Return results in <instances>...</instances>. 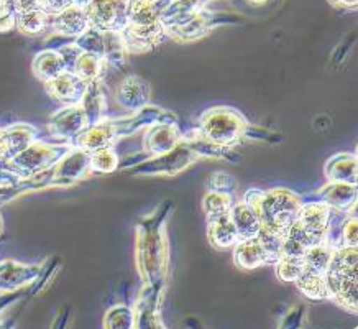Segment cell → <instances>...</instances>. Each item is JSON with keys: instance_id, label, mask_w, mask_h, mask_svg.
Returning a JSON list of instances; mask_svg holds the SVG:
<instances>
[{"instance_id": "25", "label": "cell", "mask_w": 358, "mask_h": 329, "mask_svg": "<svg viewBox=\"0 0 358 329\" xmlns=\"http://www.w3.org/2000/svg\"><path fill=\"white\" fill-rule=\"evenodd\" d=\"M329 183H350L357 185V157L352 153H338L326 163Z\"/></svg>"}, {"instance_id": "34", "label": "cell", "mask_w": 358, "mask_h": 329, "mask_svg": "<svg viewBox=\"0 0 358 329\" xmlns=\"http://www.w3.org/2000/svg\"><path fill=\"white\" fill-rule=\"evenodd\" d=\"M235 203L232 195H224V192L207 191L204 200H202V209L207 216V220L219 218V216L227 214Z\"/></svg>"}, {"instance_id": "28", "label": "cell", "mask_w": 358, "mask_h": 329, "mask_svg": "<svg viewBox=\"0 0 358 329\" xmlns=\"http://www.w3.org/2000/svg\"><path fill=\"white\" fill-rule=\"evenodd\" d=\"M33 74L41 83H48L51 79L58 78L61 73L66 71V66L63 63L59 53L56 50H45L35 56L31 64Z\"/></svg>"}, {"instance_id": "4", "label": "cell", "mask_w": 358, "mask_h": 329, "mask_svg": "<svg viewBox=\"0 0 358 329\" xmlns=\"http://www.w3.org/2000/svg\"><path fill=\"white\" fill-rule=\"evenodd\" d=\"M250 129L248 120L237 109L217 106L201 115L197 130L202 137L220 147L232 148L242 140Z\"/></svg>"}, {"instance_id": "37", "label": "cell", "mask_w": 358, "mask_h": 329, "mask_svg": "<svg viewBox=\"0 0 358 329\" xmlns=\"http://www.w3.org/2000/svg\"><path fill=\"white\" fill-rule=\"evenodd\" d=\"M134 308L125 307V304L112 307L109 312L106 313V318H103V326L109 329H129L134 328Z\"/></svg>"}, {"instance_id": "44", "label": "cell", "mask_w": 358, "mask_h": 329, "mask_svg": "<svg viewBox=\"0 0 358 329\" xmlns=\"http://www.w3.org/2000/svg\"><path fill=\"white\" fill-rule=\"evenodd\" d=\"M18 183H20V178L10 172L3 170V168H0V192L15 188Z\"/></svg>"}, {"instance_id": "27", "label": "cell", "mask_w": 358, "mask_h": 329, "mask_svg": "<svg viewBox=\"0 0 358 329\" xmlns=\"http://www.w3.org/2000/svg\"><path fill=\"white\" fill-rule=\"evenodd\" d=\"M202 8H204V0H171L159 17V22L166 30L186 22Z\"/></svg>"}, {"instance_id": "35", "label": "cell", "mask_w": 358, "mask_h": 329, "mask_svg": "<svg viewBox=\"0 0 358 329\" xmlns=\"http://www.w3.org/2000/svg\"><path fill=\"white\" fill-rule=\"evenodd\" d=\"M275 265H276V275L280 276V280L294 284L304 270V257L281 255L275 262Z\"/></svg>"}, {"instance_id": "12", "label": "cell", "mask_w": 358, "mask_h": 329, "mask_svg": "<svg viewBox=\"0 0 358 329\" xmlns=\"http://www.w3.org/2000/svg\"><path fill=\"white\" fill-rule=\"evenodd\" d=\"M89 127L87 117L81 106H63L56 111L48 122L50 134L56 139L73 140Z\"/></svg>"}, {"instance_id": "48", "label": "cell", "mask_w": 358, "mask_h": 329, "mask_svg": "<svg viewBox=\"0 0 358 329\" xmlns=\"http://www.w3.org/2000/svg\"><path fill=\"white\" fill-rule=\"evenodd\" d=\"M2 227H3V220H2V216H0V232H2Z\"/></svg>"}, {"instance_id": "24", "label": "cell", "mask_w": 358, "mask_h": 329, "mask_svg": "<svg viewBox=\"0 0 358 329\" xmlns=\"http://www.w3.org/2000/svg\"><path fill=\"white\" fill-rule=\"evenodd\" d=\"M207 223H209L207 234H209V241L212 247L217 248V251L234 248L235 244L238 242V236L229 213L219 216V218L215 219L207 220Z\"/></svg>"}, {"instance_id": "42", "label": "cell", "mask_w": 358, "mask_h": 329, "mask_svg": "<svg viewBox=\"0 0 358 329\" xmlns=\"http://www.w3.org/2000/svg\"><path fill=\"white\" fill-rule=\"evenodd\" d=\"M56 51H58L61 58H63V63L66 66V71L73 73L74 66H76V61H78L79 56H81L83 50L79 48V46L74 43V41H71V43L63 45L61 48H58Z\"/></svg>"}, {"instance_id": "16", "label": "cell", "mask_w": 358, "mask_h": 329, "mask_svg": "<svg viewBox=\"0 0 358 329\" xmlns=\"http://www.w3.org/2000/svg\"><path fill=\"white\" fill-rule=\"evenodd\" d=\"M115 101L122 109L136 112L150 104V86L143 78L129 76L120 83L115 92Z\"/></svg>"}, {"instance_id": "23", "label": "cell", "mask_w": 358, "mask_h": 329, "mask_svg": "<svg viewBox=\"0 0 358 329\" xmlns=\"http://www.w3.org/2000/svg\"><path fill=\"white\" fill-rule=\"evenodd\" d=\"M79 106L83 107L89 125L99 124V122L103 120V115H106L107 111V97L106 92H103L102 79H97V81L87 84L86 92H84L83 101Z\"/></svg>"}, {"instance_id": "8", "label": "cell", "mask_w": 358, "mask_h": 329, "mask_svg": "<svg viewBox=\"0 0 358 329\" xmlns=\"http://www.w3.org/2000/svg\"><path fill=\"white\" fill-rule=\"evenodd\" d=\"M91 173V153L83 148H71L51 168V186H71Z\"/></svg>"}, {"instance_id": "2", "label": "cell", "mask_w": 358, "mask_h": 329, "mask_svg": "<svg viewBox=\"0 0 358 329\" xmlns=\"http://www.w3.org/2000/svg\"><path fill=\"white\" fill-rule=\"evenodd\" d=\"M242 200L257 209L263 229L280 234L282 237L298 219L299 209L304 203L299 195L285 188H275L270 191L253 188L245 192Z\"/></svg>"}, {"instance_id": "45", "label": "cell", "mask_w": 358, "mask_h": 329, "mask_svg": "<svg viewBox=\"0 0 358 329\" xmlns=\"http://www.w3.org/2000/svg\"><path fill=\"white\" fill-rule=\"evenodd\" d=\"M17 13L28 10H43V0H13Z\"/></svg>"}, {"instance_id": "30", "label": "cell", "mask_w": 358, "mask_h": 329, "mask_svg": "<svg viewBox=\"0 0 358 329\" xmlns=\"http://www.w3.org/2000/svg\"><path fill=\"white\" fill-rule=\"evenodd\" d=\"M15 27L20 30L23 35L35 36L43 35L50 27V15L45 10H28V12H18Z\"/></svg>"}, {"instance_id": "31", "label": "cell", "mask_w": 358, "mask_h": 329, "mask_svg": "<svg viewBox=\"0 0 358 329\" xmlns=\"http://www.w3.org/2000/svg\"><path fill=\"white\" fill-rule=\"evenodd\" d=\"M103 33V59L107 64L117 69H125L127 48L120 31H102Z\"/></svg>"}, {"instance_id": "17", "label": "cell", "mask_w": 358, "mask_h": 329, "mask_svg": "<svg viewBox=\"0 0 358 329\" xmlns=\"http://www.w3.org/2000/svg\"><path fill=\"white\" fill-rule=\"evenodd\" d=\"M89 28V20L86 10L81 7L69 6L63 12L50 15V27L48 30L56 33V35L66 36V38H78L81 33Z\"/></svg>"}, {"instance_id": "10", "label": "cell", "mask_w": 358, "mask_h": 329, "mask_svg": "<svg viewBox=\"0 0 358 329\" xmlns=\"http://www.w3.org/2000/svg\"><path fill=\"white\" fill-rule=\"evenodd\" d=\"M164 295V285H145L134 304L135 323L134 328H158L163 326L159 321V308Z\"/></svg>"}, {"instance_id": "3", "label": "cell", "mask_w": 358, "mask_h": 329, "mask_svg": "<svg viewBox=\"0 0 358 329\" xmlns=\"http://www.w3.org/2000/svg\"><path fill=\"white\" fill-rule=\"evenodd\" d=\"M326 279L332 302L357 314V247L334 248Z\"/></svg>"}, {"instance_id": "41", "label": "cell", "mask_w": 358, "mask_h": 329, "mask_svg": "<svg viewBox=\"0 0 358 329\" xmlns=\"http://www.w3.org/2000/svg\"><path fill=\"white\" fill-rule=\"evenodd\" d=\"M17 8L13 0H0V31H8L15 27Z\"/></svg>"}, {"instance_id": "15", "label": "cell", "mask_w": 358, "mask_h": 329, "mask_svg": "<svg viewBox=\"0 0 358 329\" xmlns=\"http://www.w3.org/2000/svg\"><path fill=\"white\" fill-rule=\"evenodd\" d=\"M117 140L115 129L112 125V120H101L99 124L89 125L86 130H83L81 134L76 135L73 140H69L71 147L74 148H83L86 152H96V150L114 147Z\"/></svg>"}, {"instance_id": "22", "label": "cell", "mask_w": 358, "mask_h": 329, "mask_svg": "<svg viewBox=\"0 0 358 329\" xmlns=\"http://www.w3.org/2000/svg\"><path fill=\"white\" fill-rule=\"evenodd\" d=\"M234 260L240 269L243 270H253L258 267L266 265L268 255L266 251L263 248L262 242L255 239H247V241H238L234 246Z\"/></svg>"}, {"instance_id": "46", "label": "cell", "mask_w": 358, "mask_h": 329, "mask_svg": "<svg viewBox=\"0 0 358 329\" xmlns=\"http://www.w3.org/2000/svg\"><path fill=\"white\" fill-rule=\"evenodd\" d=\"M329 2L338 8H357V0H329Z\"/></svg>"}, {"instance_id": "32", "label": "cell", "mask_w": 358, "mask_h": 329, "mask_svg": "<svg viewBox=\"0 0 358 329\" xmlns=\"http://www.w3.org/2000/svg\"><path fill=\"white\" fill-rule=\"evenodd\" d=\"M107 61L103 59V56L101 55H94V53H81L76 66H74V74L78 78H81L83 81L86 83H92L97 81V79H102V74L106 71Z\"/></svg>"}, {"instance_id": "26", "label": "cell", "mask_w": 358, "mask_h": 329, "mask_svg": "<svg viewBox=\"0 0 358 329\" xmlns=\"http://www.w3.org/2000/svg\"><path fill=\"white\" fill-rule=\"evenodd\" d=\"M186 144L189 145L192 152L197 155V158H219V160H227V162L237 163L240 157L232 152V148L229 147H220L209 142V140L202 137L199 130L191 132V134L185 135Z\"/></svg>"}, {"instance_id": "33", "label": "cell", "mask_w": 358, "mask_h": 329, "mask_svg": "<svg viewBox=\"0 0 358 329\" xmlns=\"http://www.w3.org/2000/svg\"><path fill=\"white\" fill-rule=\"evenodd\" d=\"M332 252L334 248L331 246H327L326 242L310 247L309 251L304 253V270L326 275L329 263H331L332 258Z\"/></svg>"}, {"instance_id": "36", "label": "cell", "mask_w": 358, "mask_h": 329, "mask_svg": "<svg viewBox=\"0 0 358 329\" xmlns=\"http://www.w3.org/2000/svg\"><path fill=\"white\" fill-rule=\"evenodd\" d=\"M120 163L114 147L91 152V173H112L119 170Z\"/></svg>"}, {"instance_id": "39", "label": "cell", "mask_w": 358, "mask_h": 329, "mask_svg": "<svg viewBox=\"0 0 358 329\" xmlns=\"http://www.w3.org/2000/svg\"><path fill=\"white\" fill-rule=\"evenodd\" d=\"M209 191H215V192H224V195H235V191H237V180L232 175H229V173H224V172H215L214 175H210L209 178Z\"/></svg>"}, {"instance_id": "9", "label": "cell", "mask_w": 358, "mask_h": 329, "mask_svg": "<svg viewBox=\"0 0 358 329\" xmlns=\"http://www.w3.org/2000/svg\"><path fill=\"white\" fill-rule=\"evenodd\" d=\"M185 140V134L179 130L178 124L158 122L145 129L143 134V152L148 157H159L171 152Z\"/></svg>"}, {"instance_id": "43", "label": "cell", "mask_w": 358, "mask_h": 329, "mask_svg": "<svg viewBox=\"0 0 358 329\" xmlns=\"http://www.w3.org/2000/svg\"><path fill=\"white\" fill-rule=\"evenodd\" d=\"M73 6V0H43V10L48 15H55V13L63 12L64 8Z\"/></svg>"}, {"instance_id": "6", "label": "cell", "mask_w": 358, "mask_h": 329, "mask_svg": "<svg viewBox=\"0 0 358 329\" xmlns=\"http://www.w3.org/2000/svg\"><path fill=\"white\" fill-rule=\"evenodd\" d=\"M197 160H199L197 155L192 152L189 145L186 144V140H182L171 152L159 155V157H148V160H145V162L131 167L130 173L135 176H174L178 173L185 172L186 168H189Z\"/></svg>"}, {"instance_id": "1", "label": "cell", "mask_w": 358, "mask_h": 329, "mask_svg": "<svg viewBox=\"0 0 358 329\" xmlns=\"http://www.w3.org/2000/svg\"><path fill=\"white\" fill-rule=\"evenodd\" d=\"M171 203H164L150 218L136 225L135 262L145 285H164L169 270V242L166 237V216Z\"/></svg>"}, {"instance_id": "20", "label": "cell", "mask_w": 358, "mask_h": 329, "mask_svg": "<svg viewBox=\"0 0 358 329\" xmlns=\"http://www.w3.org/2000/svg\"><path fill=\"white\" fill-rule=\"evenodd\" d=\"M230 219L237 230L238 241H247V239L258 237L262 230V220L258 218L257 209L247 201H235L229 211Z\"/></svg>"}, {"instance_id": "29", "label": "cell", "mask_w": 358, "mask_h": 329, "mask_svg": "<svg viewBox=\"0 0 358 329\" xmlns=\"http://www.w3.org/2000/svg\"><path fill=\"white\" fill-rule=\"evenodd\" d=\"M298 290L304 296L314 302H324V300H331V291H329L327 279L322 274H314V272L303 270L299 279L294 281Z\"/></svg>"}, {"instance_id": "7", "label": "cell", "mask_w": 358, "mask_h": 329, "mask_svg": "<svg viewBox=\"0 0 358 329\" xmlns=\"http://www.w3.org/2000/svg\"><path fill=\"white\" fill-rule=\"evenodd\" d=\"M129 0H91L86 10L89 27L101 31H122L127 27Z\"/></svg>"}, {"instance_id": "5", "label": "cell", "mask_w": 358, "mask_h": 329, "mask_svg": "<svg viewBox=\"0 0 358 329\" xmlns=\"http://www.w3.org/2000/svg\"><path fill=\"white\" fill-rule=\"evenodd\" d=\"M71 148H73L71 144L51 145L40 142V140H35V142L28 145L23 152L15 155V157L8 160L7 163L0 164V168L13 173V175H17L20 180H28V178L40 175V173L55 167Z\"/></svg>"}, {"instance_id": "47", "label": "cell", "mask_w": 358, "mask_h": 329, "mask_svg": "<svg viewBox=\"0 0 358 329\" xmlns=\"http://www.w3.org/2000/svg\"><path fill=\"white\" fill-rule=\"evenodd\" d=\"M89 2H91V0H73V6L86 8L89 6Z\"/></svg>"}, {"instance_id": "40", "label": "cell", "mask_w": 358, "mask_h": 329, "mask_svg": "<svg viewBox=\"0 0 358 329\" xmlns=\"http://www.w3.org/2000/svg\"><path fill=\"white\" fill-rule=\"evenodd\" d=\"M355 211V209H353ZM350 211L348 216L343 220L342 234H341V247H357L358 239V227H357V213Z\"/></svg>"}, {"instance_id": "18", "label": "cell", "mask_w": 358, "mask_h": 329, "mask_svg": "<svg viewBox=\"0 0 358 329\" xmlns=\"http://www.w3.org/2000/svg\"><path fill=\"white\" fill-rule=\"evenodd\" d=\"M171 0H129L127 25L155 27L162 25L159 17Z\"/></svg>"}, {"instance_id": "49", "label": "cell", "mask_w": 358, "mask_h": 329, "mask_svg": "<svg viewBox=\"0 0 358 329\" xmlns=\"http://www.w3.org/2000/svg\"><path fill=\"white\" fill-rule=\"evenodd\" d=\"M252 2H255V4H263V2H266V0H252Z\"/></svg>"}, {"instance_id": "13", "label": "cell", "mask_w": 358, "mask_h": 329, "mask_svg": "<svg viewBox=\"0 0 358 329\" xmlns=\"http://www.w3.org/2000/svg\"><path fill=\"white\" fill-rule=\"evenodd\" d=\"M40 274V265L15 260H2L0 262V291L15 293V291L25 288L35 280H38Z\"/></svg>"}, {"instance_id": "21", "label": "cell", "mask_w": 358, "mask_h": 329, "mask_svg": "<svg viewBox=\"0 0 358 329\" xmlns=\"http://www.w3.org/2000/svg\"><path fill=\"white\" fill-rule=\"evenodd\" d=\"M317 196L332 209L352 211L357 208V185L350 183H327Z\"/></svg>"}, {"instance_id": "19", "label": "cell", "mask_w": 358, "mask_h": 329, "mask_svg": "<svg viewBox=\"0 0 358 329\" xmlns=\"http://www.w3.org/2000/svg\"><path fill=\"white\" fill-rule=\"evenodd\" d=\"M215 23L217 22H214V15L202 8V10L194 13L191 18H187L186 22L179 23L176 27L166 28L164 33L176 41H194L206 36Z\"/></svg>"}, {"instance_id": "11", "label": "cell", "mask_w": 358, "mask_h": 329, "mask_svg": "<svg viewBox=\"0 0 358 329\" xmlns=\"http://www.w3.org/2000/svg\"><path fill=\"white\" fill-rule=\"evenodd\" d=\"M158 122H168V124H178L176 115L171 114V112H166L159 107L155 106H145L143 109L134 112V115L124 117V119L112 120V125H114L117 137H129V135H134L135 132L141 129H147V127L158 124Z\"/></svg>"}, {"instance_id": "38", "label": "cell", "mask_w": 358, "mask_h": 329, "mask_svg": "<svg viewBox=\"0 0 358 329\" xmlns=\"http://www.w3.org/2000/svg\"><path fill=\"white\" fill-rule=\"evenodd\" d=\"M74 43H76L84 53L103 56V33L101 30L89 27L86 31L78 36V38H74Z\"/></svg>"}, {"instance_id": "14", "label": "cell", "mask_w": 358, "mask_h": 329, "mask_svg": "<svg viewBox=\"0 0 358 329\" xmlns=\"http://www.w3.org/2000/svg\"><path fill=\"white\" fill-rule=\"evenodd\" d=\"M87 84L89 83L83 81L74 73L64 71L58 78L45 83V89L61 106H79L83 101L84 92H86Z\"/></svg>"}]
</instances>
